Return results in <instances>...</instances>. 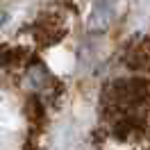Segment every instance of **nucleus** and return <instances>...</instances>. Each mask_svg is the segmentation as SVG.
<instances>
[]
</instances>
